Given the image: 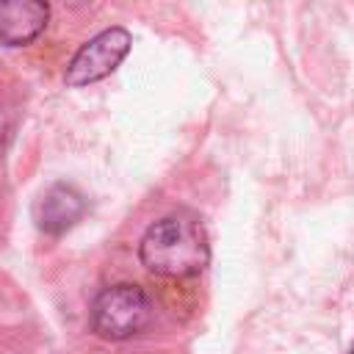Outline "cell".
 I'll use <instances>...</instances> for the list:
<instances>
[{
    "mask_svg": "<svg viewBox=\"0 0 354 354\" xmlns=\"http://www.w3.org/2000/svg\"><path fill=\"white\" fill-rule=\"evenodd\" d=\"M138 260L147 271L158 277H196L210 263V241L196 216L169 213L152 221L141 235Z\"/></svg>",
    "mask_w": 354,
    "mask_h": 354,
    "instance_id": "cell-1",
    "label": "cell"
},
{
    "mask_svg": "<svg viewBox=\"0 0 354 354\" xmlns=\"http://www.w3.org/2000/svg\"><path fill=\"white\" fill-rule=\"evenodd\" d=\"M152 321V301L144 288L119 282L102 288L88 310V324L102 340H130L141 335Z\"/></svg>",
    "mask_w": 354,
    "mask_h": 354,
    "instance_id": "cell-2",
    "label": "cell"
},
{
    "mask_svg": "<svg viewBox=\"0 0 354 354\" xmlns=\"http://www.w3.org/2000/svg\"><path fill=\"white\" fill-rule=\"evenodd\" d=\"M130 33L124 28H105L97 36H91L80 50L72 55L66 66V83L69 86H88L102 77H108L127 55L130 50Z\"/></svg>",
    "mask_w": 354,
    "mask_h": 354,
    "instance_id": "cell-3",
    "label": "cell"
},
{
    "mask_svg": "<svg viewBox=\"0 0 354 354\" xmlns=\"http://www.w3.org/2000/svg\"><path fill=\"white\" fill-rule=\"evenodd\" d=\"M86 213L83 194L69 183H53L33 205V221L44 235H64Z\"/></svg>",
    "mask_w": 354,
    "mask_h": 354,
    "instance_id": "cell-4",
    "label": "cell"
},
{
    "mask_svg": "<svg viewBox=\"0 0 354 354\" xmlns=\"http://www.w3.org/2000/svg\"><path fill=\"white\" fill-rule=\"evenodd\" d=\"M50 19V6L41 0H0V44H30Z\"/></svg>",
    "mask_w": 354,
    "mask_h": 354,
    "instance_id": "cell-5",
    "label": "cell"
},
{
    "mask_svg": "<svg viewBox=\"0 0 354 354\" xmlns=\"http://www.w3.org/2000/svg\"><path fill=\"white\" fill-rule=\"evenodd\" d=\"M6 130H8V124H6V113H3V108H0V144H3V138H6Z\"/></svg>",
    "mask_w": 354,
    "mask_h": 354,
    "instance_id": "cell-6",
    "label": "cell"
},
{
    "mask_svg": "<svg viewBox=\"0 0 354 354\" xmlns=\"http://www.w3.org/2000/svg\"><path fill=\"white\" fill-rule=\"evenodd\" d=\"M351 354H354V348H351Z\"/></svg>",
    "mask_w": 354,
    "mask_h": 354,
    "instance_id": "cell-7",
    "label": "cell"
}]
</instances>
